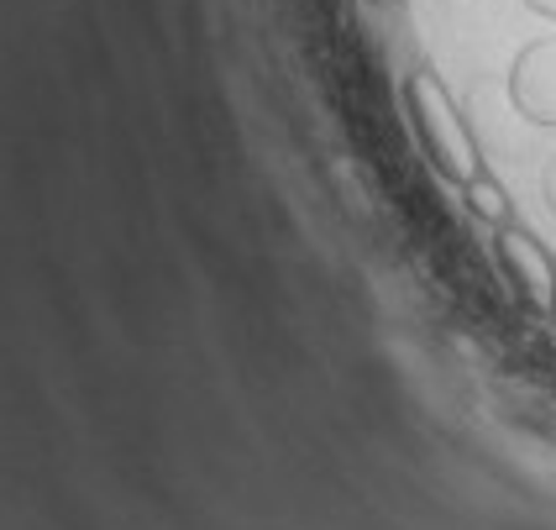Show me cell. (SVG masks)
Masks as SVG:
<instances>
[{"mask_svg": "<svg viewBox=\"0 0 556 530\" xmlns=\"http://www.w3.org/2000/svg\"><path fill=\"white\" fill-rule=\"evenodd\" d=\"M404 105H409V122L420 131V148L431 153V163L441 168V179L472 185V179L483 174V157H478V142H472L467 122L457 116L446 85L435 79L431 68H415V74L404 79Z\"/></svg>", "mask_w": 556, "mask_h": 530, "instance_id": "cell-1", "label": "cell"}, {"mask_svg": "<svg viewBox=\"0 0 556 530\" xmlns=\"http://www.w3.org/2000/svg\"><path fill=\"white\" fill-rule=\"evenodd\" d=\"M498 257H504L509 279L526 289V300L535 311H556V263L526 226H515V220L498 226Z\"/></svg>", "mask_w": 556, "mask_h": 530, "instance_id": "cell-2", "label": "cell"}, {"mask_svg": "<svg viewBox=\"0 0 556 530\" xmlns=\"http://www.w3.org/2000/svg\"><path fill=\"white\" fill-rule=\"evenodd\" d=\"M515 100L535 122H556V48H530L515 68Z\"/></svg>", "mask_w": 556, "mask_h": 530, "instance_id": "cell-3", "label": "cell"}, {"mask_svg": "<svg viewBox=\"0 0 556 530\" xmlns=\"http://www.w3.org/2000/svg\"><path fill=\"white\" fill-rule=\"evenodd\" d=\"M463 194H467V205H472L483 220H494V226H504V220H509V194L498 189V179H489V168H483L472 185H463Z\"/></svg>", "mask_w": 556, "mask_h": 530, "instance_id": "cell-4", "label": "cell"}, {"mask_svg": "<svg viewBox=\"0 0 556 530\" xmlns=\"http://www.w3.org/2000/svg\"><path fill=\"white\" fill-rule=\"evenodd\" d=\"M372 5H400V0H372Z\"/></svg>", "mask_w": 556, "mask_h": 530, "instance_id": "cell-5", "label": "cell"}]
</instances>
